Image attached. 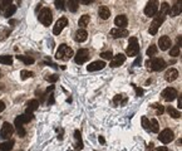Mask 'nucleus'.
Masks as SVG:
<instances>
[{
	"label": "nucleus",
	"mask_w": 182,
	"mask_h": 151,
	"mask_svg": "<svg viewBox=\"0 0 182 151\" xmlns=\"http://www.w3.org/2000/svg\"><path fill=\"white\" fill-rule=\"evenodd\" d=\"M179 50H181V47H179L178 44H176V45H173V47L171 48L169 55H172V57H178V55H179Z\"/></svg>",
	"instance_id": "32"
},
{
	"label": "nucleus",
	"mask_w": 182,
	"mask_h": 151,
	"mask_svg": "<svg viewBox=\"0 0 182 151\" xmlns=\"http://www.w3.org/2000/svg\"><path fill=\"white\" fill-rule=\"evenodd\" d=\"M127 24H128V19L124 14H121L114 19V25H117V28H126Z\"/></svg>",
	"instance_id": "20"
},
{
	"label": "nucleus",
	"mask_w": 182,
	"mask_h": 151,
	"mask_svg": "<svg viewBox=\"0 0 182 151\" xmlns=\"http://www.w3.org/2000/svg\"><path fill=\"white\" fill-rule=\"evenodd\" d=\"M157 52H158V48H157V45H149V48L147 49V55L148 57H153V55H156L157 54Z\"/></svg>",
	"instance_id": "33"
},
{
	"label": "nucleus",
	"mask_w": 182,
	"mask_h": 151,
	"mask_svg": "<svg viewBox=\"0 0 182 151\" xmlns=\"http://www.w3.org/2000/svg\"><path fill=\"white\" fill-rule=\"evenodd\" d=\"M152 132H154V133H157L158 131H159V126H158V122H157V120L156 118H153V120H151V128H149Z\"/></svg>",
	"instance_id": "35"
},
{
	"label": "nucleus",
	"mask_w": 182,
	"mask_h": 151,
	"mask_svg": "<svg viewBox=\"0 0 182 151\" xmlns=\"http://www.w3.org/2000/svg\"><path fill=\"white\" fill-rule=\"evenodd\" d=\"M39 20L43 25L45 27H49L53 22V14H52V10L49 8H43L42 12L39 13Z\"/></svg>",
	"instance_id": "5"
},
{
	"label": "nucleus",
	"mask_w": 182,
	"mask_h": 151,
	"mask_svg": "<svg viewBox=\"0 0 182 151\" xmlns=\"http://www.w3.org/2000/svg\"><path fill=\"white\" fill-rule=\"evenodd\" d=\"M15 12H17V5H14V4H10L5 10H4V17L5 18H10L12 15H14L15 14Z\"/></svg>",
	"instance_id": "25"
},
{
	"label": "nucleus",
	"mask_w": 182,
	"mask_h": 151,
	"mask_svg": "<svg viewBox=\"0 0 182 151\" xmlns=\"http://www.w3.org/2000/svg\"><path fill=\"white\" fill-rule=\"evenodd\" d=\"M101 57H102L103 59H108V60H111V59L113 58V54H112V52L109 50V52H103V53H101Z\"/></svg>",
	"instance_id": "39"
},
{
	"label": "nucleus",
	"mask_w": 182,
	"mask_h": 151,
	"mask_svg": "<svg viewBox=\"0 0 182 151\" xmlns=\"http://www.w3.org/2000/svg\"><path fill=\"white\" fill-rule=\"evenodd\" d=\"M54 5H55V8L57 9H60V10H63L65 7V0H55L54 2Z\"/></svg>",
	"instance_id": "36"
},
{
	"label": "nucleus",
	"mask_w": 182,
	"mask_h": 151,
	"mask_svg": "<svg viewBox=\"0 0 182 151\" xmlns=\"http://www.w3.org/2000/svg\"><path fill=\"white\" fill-rule=\"evenodd\" d=\"M0 63H2V64H7V65H10V64H13V57H12V55H7V54L0 55Z\"/></svg>",
	"instance_id": "30"
},
{
	"label": "nucleus",
	"mask_w": 182,
	"mask_h": 151,
	"mask_svg": "<svg viewBox=\"0 0 182 151\" xmlns=\"http://www.w3.org/2000/svg\"><path fill=\"white\" fill-rule=\"evenodd\" d=\"M152 107L157 110V113H158V115H162V113L164 112V108H163V106H162V105H159V103H154Z\"/></svg>",
	"instance_id": "40"
},
{
	"label": "nucleus",
	"mask_w": 182,
	"mask_h": 151,
	"mask_svg": "<svg viewBox=\"0 0 182 151\" xmlns=\"http://www.w3.org/2000/svg\"><path fill=\"white\" fill-rule=\"evenodd\" d=\"M153 151H168V150H167V147H164V146H159V147H157V148L153 150Z\"/></svg>",
	"instance_id": "47"
},
{
	"label": "nucleus",
	"mask_w": 182,
	"mask_h": 151,
	"mask_svg": "<svg viewBox=\"0 0 182 151\" xmlns=\"http://www.w3.org/2000/svg\"><path fill=\"white\" fill-rule=\"evenodd\" d=\"M161 13H163L166 15L169 13V5L167 3H162V5H161Z\"/></svg>",
	"instance_id": "38"
},
{
	"label": "nucleus",
	"mask_w": 182,
	"mask_h": 151,
	"mask_svg": "<svg viewBox=\"0 0 182 151\" xmlns=\"http://www.w3.org/2000/svg\"><path fill=\"white\" fill-rule=\"evenodd\" d=\"M74 137L77 140V150H82L83 148V141H82V136H80V131L79 130H75L74 131Z\"/></svg>",
	"instance_id": "28"
},
{
	"label": "nucleus",
	"mask_w": 182,
	"mask_h": 151,
	"mask_svg": "<svg viewBox=\"0 0 182 151\" xmlns=\"http://www.w3.org/2000/svg\"><path fill=\"white\" fill-rule=\"evenodd\" d=\"M98 141H99L101 143H104V142H106V141H104V138H103L102 136H99V137H98Z\"/></svg>",
	"instance_id": "53"
},
{
	"label": "nucleus",
	"mask_w": 182,
	"mask_h": 151,
	"mask_svg": "<svg viewBox=\"0 0 182 151\" xmlns=\"http://www.w3.org/2000/svg\"><path fill=\"white\" fill-rule=\"evenodd\" d=\"M5 110V103L3 101H0V112H3Z\"/></svg>",
	"instance_id": "48"
},
{
	"label": "nucleus",
	"mask_w": 182,
	"mask_h": 151,
	"mask_svg": "<svg viewBox=\"0 0 182 151\" xmlns=\"http://www.w3.org/2000/svg\"><path fill=\"white\" fill-rule=\"evenodd\" d=\"M54 103V95H49V100H48V105H53Z\"/></svg>",
	"instance_id": "46"
},
{
	"label": "nucleus",
	"mask_w": 182,
	"mask_h": 151,
	"mask_svg": "<svg viewBox=\"0 0 182 151\" xmlns=\"http://www.w3.org/2000/svg\"><path fill=\"white\" fill-rule=\"evenodd\" d=\"M161 96H162L166 101L171 102V101H173V100L177 97V91H176L173 87H167V88H164V90L162 91Z\"/></svg>",
	"instance_id": "10"
},
{
	"label": "nucleus",
	"mask_w": 182,
	"mask_h": 151,
	"mask_svg": "<svg viewBox=\"0 0 182 151\" xmlns=\"http://www.w3.org/2000/svg\"><path fill=\"white\" fill-rule=\"evenodd\" d=\"M177 102H178V107L181 108V107H182V97H181V96L178 97V100H177Z\"/></svg>",
	"instance_id": "49"
},
{
	"label": "nucleus",
	"mask_w": 182,
	"mask_h": 151,
	"mask_svg": "<svg viewBox=\"0 0 182 151\" xmlns=\"http://www.w3.org/2000/svg\"><path fill=\"white\" fill-rule=\"evenodd\" d=\"M65 5L68 7L69 12L75 13V12L78 10V8H79V2H78V0H68V3H67Z\"/></svg>",
	"instance_id": "23"
},
{
	"label": "nucleus",
	"mask_w": 182,
	"mask_h": 151,
	"mask_svg": "<svg viewBox=\"0 0 182 151\" xmlns=\"http://www.w3.org/2000/svg\"><path fill=\"white\" fill-rule=\"evenodd\" d=\"M32 118H33V115H30V113H24V115H20V116H18V117L15 118L14 125H15V127L23 126L24 123H28L29 121H32Z\"/></svg>",
	"instance_id": "13"
},
{
	"label": "nucleus",
	"mask_w": 182,
	"mask_h": 151,
	"mask_svg": "<svg viewBox=\"0 0 182 151\" xmlns=\"http://www.w3.org/2000/svg\"><path fill=\"white\" fill-rule=\"evenodd\" d=\"M127 55L129 57H136L139 54V45H138V40L136 37H131L129 42H128V47H127Z\"/></svg>",
	"instance_id": "4"
},
{
	"label": "nucleus",
	"mask_w": 182,
	"mask_h": 151,
	"mask_svg": "<svg viewBox=\"0 0 182 151\" xmlns=\"http://www.w3.org/2000/svg\"><path fill=\"white\" fill-rule=\"evenodd\" d=\"M158 12V0H149L144 8V14L147 17H154Z\"/></svg>",
	"instance_id": "7"
},
{
	"label": "nucleus",
	"mask_w": 182,
	"mask_h": 151,
	"mask_svg": "<svg viewBox=\"0 0 182 151\" xmlns=\"http://www.w3.org/2000/svg\"><path fill=\"white\" fill-rule=\"evenodd\" d=\"M53 90H54V86H50V87H48V88H47V93H49V92H52Z\"/></svg>",
	"instance_id": "51"
},
{
	"label": "nucleus",
	"mask_w": 182,
	"mask_h": 151,
	"mask_svg": "<svg viewBox=\"0 0 182 151\" xmlns=\"http://www.w3.org/2000/svg\"><path fill=\"white\" fill-rule=\"evenodd\" d=\"M14 146V140H8L0 145V151H10Z\"/></svg>",
	"instance_id": "24"
},
{
	"label": "nucleus",
	"mask_w": 182,
	"mask_h": 151,
	"mask_svg": "<svg viewBox=\"0 0 182 151\" xmlns=\"http://www.w3.org/2000/svg\"><path fill=\"white\" fill-rule=\"evenodd\" d=\"M17 59H18V60H22L24 64H33V63H34V58H32V57H29V55L18 54V55H17Z\"/></svg>",
	"instance_id": "27"
},
{
	"label": "nucleus",
	"mask_w": 182,
	"mask_h": 151,
	"mask_svg": "<svg viewBox=\"0 0 182 151\" xmlns=\"http://www.w3.org/2000/svg\"><path fill=\"white\" fill-rule=\"evenodd\" d=\"M182 2L181 0H177V2L174 3V5L172 7V9H169V15L171 17H177V15H179L181 14V12H182Z\"/></svg>",
	"instance_id": "19"
},
{
	"label": "nucleus",
	"mask_w": 182,
	"mask_h": 151,
	"mask_svg": "<svg viewBox=\"0 0 182 151\" xmlns=\"http://www.w3.org/2000/svg\"><path fill=\"white\" fill-rule=\"evenodd\" d=\"M164 19H166V14H163V13H161V12H159V14H156V17H154V19L152 20V23H151V25H149V29H148V32H149L151 35H156L157 30H158L159 27L162 25V23L164 22Z\"/></svg>",
	"instance_id": "2"
},
{
	"label": "nucleus",
	"mask_w": 182,
	"mask_h": 151,
	"mask_svg": "<svg viewBox=\"0 0 182 151\" xmlns=\"http://www.w3.org/2000/svg\"><path fill=\"white\" fill-rule=\"evenodd\" d=\"M177 77H178V70L174 68H169L164 74V80L167 82H173L174 80H177Z\"/></svg>",
	"instance_id": "17"
},
{
	"label": "nucleus",
	"mask_w": 182,
	"mask_h": 151,
	"mask_svg": "<svg viewBox=\"0 0 182 151\" xmlns=\"http://www.w3.org/2000/svg\"><path fill=\"white\" fill-rule=\"evenodd\" d=\"M146 65L151 69V70H154V72H158V70H162L166 68V62L162 59V58H152V59H148L146 62Z\"/></svg>",
	"instance_id": "3"
},
{
	"label": "nucleus",
	"mask_w": 182,
	"mask_h": 151,
	"mask_svg": "<svg viewBox=\"0 0 182 151\" xmlns=\"http://www.w3.org/2000/svg\"><path fill=\"white\" fill-rule=\"evenodd\" d=\"M181 39H182V37H181V35H179V37H177V44H178L179 47H181Z\"/></svg>",
	"instance_id": "52"
},
{
	"label": "nucleus",
	"mask_w": 182,
	"mask_h": 151,
	"mask_svg": "<svg viewBox=\"0 0 182 151\" xmlns=\"http://www.w3.org/2000/svg\"><path fill=\"white\" fill-rule=\"evenodd\" d=\"M73 55H74L73 49L67 44H60L55 53V58L60 59V60H69Z\"/></svg>",
	"instance_id": "1"
},
{
	"label": "nucleus",
	"mask_w": 182,
	"mask_h": 151,
	"mask_svg": "<svg viewBox=\"0 0 182 151\" xmlns=\"http://www.w3.org/2000/svg\"><path fill=\"white\" fill-rule=\"evenodd\" d=\"M38 107H39V101L38 100H30V101L27 102V111H25V113L33 115V112L37 111Z\"/></svg>",
	"instance_id": "18"
},
{
	"label": "nucleus",
	"mask_w": 182,
	"mask_h": 151,
	"mask_svg": "<svg viewBox=\"0 0 182 151\" xmlns=\"http://www.w3.org/2000/svg\"><path fill=\"white\" fill-rule=\"evenodd\" d=\"M45 80H47L48 82H50V83H54V82H57V81L59 80V76H58V74H50V76H47Z\"/></svg>",
	"instance_id": "37"
},
{
	"label": "nucleus",
	"mask_w": 182,
	"mask_h": 151,
	"mask_svg": "<svg viewBox=\"0 0 182 151\" xmlns=\"http://www.w3.org/2000/svg\"><path fill=\"white\" fill-rule=\"evenodd\" d=\"M20 77H22V80H28V78L34 77V73H33V72H29V70H27V69H23V70L20 72Z\"/></svg>",
	"instance_id": "31"
},
{
	"label": "nucleus",
	"mask_w": 182,
	"mask_h": 151,
	"mask_svg": "<svg viewBox=\"0 0 182 151\" xmlns=\"http://www.w3.org/2000/svg\"><path fill=\"white\" fill-rule=\"evenodd\" d=\"M153 146H154V145L151 142V143L148 145V147H147V151H153Z\"/></svg>",
	"instance_id": "50"
},
{
	"label": "nucleus",
	"mask_w": 182,
	"mask_h": 151,
	"mask_svg": "<svg viewBox=\"0 0 182 151\" xmlns=\"http://www.w3.org/2000/svg\"><path fill=\"white\" fill-rule=\"evenodd\" d=\"M13 132H14L13 125H10L9 122H4L3 127H2V131H0V137L4 138V140H9V137L13 135Z\"/></svg>",
	"instance_id": "9"
},
{
	"label": "nucleus",
	"mask_w": 182,
	"mask_h": 151,
	"mask_svg": "<svg viewBox=\"0 0 182 151\" xmlns=\"http://www.w3.org/2000/svg\"><path fill=\"white\" fill-rule=\"evenodd\" d=\"M167 112H168V115H169L172 118H179V117H181V112L177 111L176 108H173L172 106H168V107H167Z\"/></svg>",
	"instance_id": "29"
},
{
	"label": "nucleus",
	"mask_w": 182,
	"mask_h": 151,
	"mask_svg": "<svg viewBox=\"0 0 182 151\" xmlns=\"http://www.w3.org/2000/svg\"><path fill=\"white\" fill-rule=\"evenodd\" d=\"M104 67H106V62H103V60H96L93 63H90L87 67V69H88V72H96V70L103 69Z\"/></svg>",
	"instance_id": "15"
},
{
	"label": "nucleus",
	"mask_w": 182,
	"mask_h": 151,
	"mask_svg": "<svg viewBox=\"0 0 182 151\" xmlns=\"http://www.w3.org/2000/svg\"><path fill=\"white\" fill-rule=\"evenodd\" d=\"M111 35L113 38H124L127 35H129V32L126 29V28H114L111 30Z\"/></svg>",
	"instance_id": "14"
},
{
	"label": "nucleus",
	"mask_w": 182,
	"mask_h": 151,
	"mask_svg": "<svg viewBox=\"0 0 182 151\" xmlns=\"http://www.w3.org/2000/svg\"><path fill=\"white\" fill-rule=\"evenodd\" d=\"M137 58H136V60L133 62V67H138V64H141V62H142V57L141 55H136Z\"/></svg>",
	"instance_id": "42"
},
{
	"label": "nucleus",
	"mask_w": 182,
	"mask_h": 151,
	"mask_svg": "<svg viewBox=\"0 0 182 151\" xmlns=\"http://www.w3.org/2000/svg\"><path fill=\"white\" fill-rule=\"evenodd\" d=\"M98 15H99L101 19L107 20V19L111 17V10H109V8H107L106 5L99 7V9H98Z\"/></svg>",
	"instance_id": "21"
},
{
	"label": "nucleus",
	"mask_w": 182,
	"mask_h": 151,
	"mask_svg": "<svg viewBox=\"0 0 182 151\" xmlns=\"http://www.w3.org/2000/svg\"><path fill=\"white\" fill-rule=\"evenodd\" d=\"M87 38H88V33H87L84 29H79V30H77L75 34H74V39H75L77 42H79V43L85 42Z\"/></svg>",
	"instance_id": "22"
},
{
	"label": "nucleus",
	"mask_w": 182,
	"mask_h": 151,
	"mask_svg": "<svg viewBox=\"0 0 182 151\" xmlns=\"http://www.w3.org/2000/svg\"><path fill=\"white\" fill-rule=\"evenodd\" d=\"M17 132H18V136H19V137H24V136H25V133H27L23 126H19V127H17Z\"/></svg>",
	"instance_id": "41"
},
{
	"label": "nucleus",
	"mask_w": 182,
	"mask_h": 151,
	"mask_svg": "<svg viewBox=\"0 0 182 151\" xmlns=\"http://www.w3.org/2000/svg\"><path fill=\"white\" fill-rule=\"evenodd\" d=\"M89 58H90V53H89V50L85 49V48L79 49V50L77 52V54L74 55V60H75L77 64H83V63H85L87 60H89Z\"/></svg>",
	"instance_id": "6"
},
{
	"label": "nucleus",
	"mask_w": 182,
	"mask_h": 151,
	"mask_svg": "<svg viewBox=\"0 0 182 151\" xmlns=\"http://www.w3.org/2000/svg\"><path fill=\"white\" fill-rule=\"evenodd\" d=\"M133 87H134V90H136L137 96H139V97H141V96L143 95V90H142V88H138V87H137V86H134V85H133Z\"/></svg>",
	"instance_id": "44"
},
{
	"label": "nucleus",
	"mask_w": 182,
	"mask_h": 151,
	"mask_svg": "<svg viewBox=\"0 0 182 151\" xmlns=\"http://www.w3.org/2000/svg\"><path fill=\"white\" fill-rule=\"evenodd\" d=\"M174 138V135H173V131L169 130V128H164L159 132V136H158V140L162 142V143H169Z\"/></svg>",
	"instance_id": "8"
},
{
	"label": "nucleus",
	"mask_w": 182,
	"mask_h": 151,
	"mask_svg": "<svg viewBox=\"0 0 182 151\" xmlns=\"http://www.w3.org/2000/svg\"><path fill=\"white\" fill-rule=\"evenodd\" d=\"M141 122H142L143 128H144V130H147V131H149V128H151V121H149L146 116H143V117L141 118Z\"/></svg>",
	"instance_id": "34"
},
{
	"label": "nucleus",
	"mask_w": 182,
	"mask_h": 151,
	"mask_svg": "<svg viewBox=\"0 0 182 151\" xmlns=\"http://www.w3.org/2000/svg\"><path fill=\"white\" fill-rule=\"evenodd\" d=\"M122 97H123V95H117V96L114 97V100H113L114 105H118V102H119V105H121V100H122Z\"/></svg>",
	"instance_id": "43"
},
{
	"label": "nucleus",
	"mask_w": 182,
	"mask_h": 151,
	"mask_svg": "<svg viewBox=\"0 0 182 151\" xmlns=\"http://www.w3.org/2000/svg\"><path fill=\"white\" fill-rule=\"evenodd\" d=\"M0 77H2V72H0Z\"/></svg>",
	"instance_id": "54"
},
{
	"label": "nucleus",
	"mask_w": 182,
	"mask_h": 151,
	"mask_svg": "<svg viewBox=\"0 0 182 151\" xmlns=\"http://www.w3.org/2000/svg\"><path fill=\"white\" fill-rule=\"evenodd\" d=\"M171 44H172V42H171L169 37H167V35H163V37H161L158 39V45H159V49H162V50L169 49Z\"/></svg>",
	"instance_id": "16"
},
{
	"label": "nucleus",
	"mask_w": 182,
	"mask_h": 151,
	"mask_svg": "<svg viewBox=\"0 0 182 151\" xmlns=\"http://www.w3.org/2000/svg\"><path fill=\"white\" fill-rule=\"evenodd\" d=\"M124 62H126V55H124V54H122V53H118L117 55H114V57L111 59L109 67H112V68H116V67H119V65H122Z\"/></svg>",
	"instance_id": "12"
},
{
	"label": "nucleus",
	"mask_w": 182,
	"mask_h": 151,
	"mask_svg": "<svg viewBox=\"0 0 182 151\" xmlns=\"http://www.w3.org/2000/svg\"><path fill=\"white\" fill-rule=\"evenodd\" d=\"M89 22H90V17H89L88 14H84V15H82V17L79 18L78 25H79L80 28H85V27L89 24Z\"/></svg>",
	"instance_id": "26"
},
{
	"label": "nucleus",
	"mask_w": 182,
	"mask_h": 151,
	"mask_svg": "<svg viewBox=\"0 0 182 151\" xmlns=\"http://www.w3.org/2000/svg\"><path fill=\"white\" fill-rule=\"evenodd\" d=\"M68 25V19L67 18H59V20L55 23V25H54V28H53V33H54V35H59L60 33H62V30L65 28Z\"/></svg>",
	"instance_id": "11"
},
{
	"label": "nucleus",
	"mask_w": 182,
	"mask_h": 151,
	"mask_svg": "<svg viewBox=\"0 0 182 151\" xmlns=\"http://www.w3.org/2000/svg\"><path fill=\"white\" fill-rule=\"evenodd\" d=\"M78 2H80V3L84 4V5H88V4H90V3H93L94 0H78Z\"/></svg>",
	"instance_id": "45"
}]
</instances>
